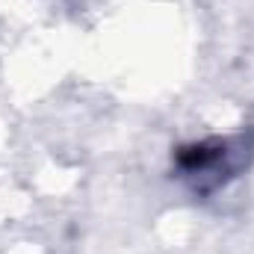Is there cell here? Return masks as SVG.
<instances>
[{"label":"cell","mask_w":254,"mask_h":254,"mask_svg":"<svg viewBox=\"0 0 254 254\" xmlns=\"http://www.w3.org/2000/svg\"><path fill=\"white\" fill-rule=\"evenodd\" d=\"M252 163L254 130L204 136L195 142H184L172 151V178L195 198H210L237 178H243Z\"/></svg>","instance_id":"cell-1"}]
</instances>
